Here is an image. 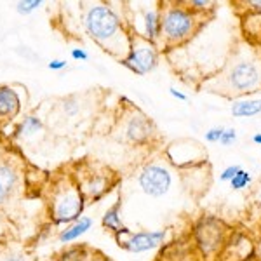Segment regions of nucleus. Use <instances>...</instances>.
I'll list each match as a JSON object with an SVG mask.
<instances>
[{"mask_svg": "<svg viewBox=\"0 0 261 261\" xmlns=\"http://www.w3.org/2000/svg\"><path fill=\"white\" fill-rule=\"evenodd\" d=\"M63 112H65L68 117H75L79 112H81V105H79V101L75 98H68V99H65V103H63Z\"/></svg>", "mask_w": 261, "mask_h": 261, "instance_id": "25", "label": "nucleus"}, {"mask_svg": "<svg viewBox=\"0 0 261 261\" xmlns=\"http://www.w3.org/2000/svg\"><path fill=\"white\" fill-rule=\"evenodd\" d=\"M81 192L86 199L99 200L101 197L110 192V179L105 174H91L89 178L81 185Z\"/></svg>", "mask_w": 261, "mask_h": 261, "instance_id": "11", "label": "nucleus"}, {"mask_svg": "<svg viewBox=\"0 0 261 261\" xmlns=\"http://www.w3.org/2000/svg\"><path fill=\"white\" fill-rule=\"evenodd\" d=\"M254 23V30H247V39L252 45H258L261 50V16H251Z\"/></svg>", "mask_w": 261, "mask_h": 261, "instance_id": "20", "label": "nucleus"}, {"mask_svg": "<svg viewBox=\"0 0 261 261\" xmlns=\"http://www.w3.org/2000/svg\"><path fill=\"white\" fill-rule=\"evenodd\" d=\"M155 134H157L155 124L148 115L141 113L140 110L133 112V115L124 124V138L134 145H145V143L151 141Z\"/></svg>", "mask_w": 261, "mask_h": 261, "instance_id": "10", "label": "nucleus"}, {"mask_svg": "<svg viewBox=\"0 0 261 261\" xmlns=\"http://www.w3.org/2000/svg\"><path fill=\"white\" fill-rule=\"evenodd\" d=\"M86 197L82 195L81 188L68 187L58 193L53 205V218L56 225H71L82 218Z\"/></svg>", "mask_w": 261, "mask_h": 261, "instance_id": "7", "label": "nucleus"}, {"mask_svg": "<svg viewBox=\"0 0 261 261\" xmlns=\"http://www.w3.org/2000/svg\"><path fill=\"white\" fill-rule=\"evenodd\" d=\"M18 183V174L9 164H0V204L11 195Z\"/></svg>", "mask_w": 261, "mask_h": 261, "instance_id": "16", "label": "nucleus"}, {"mask_svg": "<svg viewBox=\"0 0 261 261\" xmlns=\"http://www.w3.org/2000/svg\"><path fill=\"white\" fill-rule=\"evenodd\" d=\"M159 61H161L159 45L143 39L140 35H133L127 56L120 63H122V66H125V68L130 70L133 73L143 77V75H148L157 68Z\"/></svg>", "mask_w": 261, "mask_h": 261, "instance_id": "4", "label": "nucleus"}, {"mask_svg": "<svg viewBox=\"0 0 261 261\" xmlns=\"http://www.w3.org/2000/svg\"><path fill=\"white\" fill-rule=\"evenodd\" d=\"M252 143H254V145H261V133H256V134H252Z\"/></svg>", "mask_w": 261, "mask_h": 261, "instance_id": "32", "label": "nucleus"}, {"mask_svg": "<svg viewBox=\"0 0 261 261\" xmlns=\"http://www.w3.org/2000/svg\"><path fill=\"white\" fill-rule=\"evenodd\" d=\"M40 6H42V0H19V2L16 4V11H18L19 14L27 16L35 9H39Z\"/></svg>", "mask_w": 261, "mask_h": 261, "instance_id": "21", "label": "nucleus"}, {"mask_svg": "<svg viewBox=\"0 0 261 261\" xmlns=\"http://www.w3.org/2000/svg\"><path fill=\"white\" fill-rule=\"evenodd\" d=\"M162 39L159 47L176 49L185 45L200 32L205 16L193 12L185 2H161Z\"/></svg>", "mask_w": 261, "mask_h": 261, "instance_id": "3", "label": "nucleus"}, {"mask_svg": "<svg viewBox=\"0 0 261 261\" xmlns=\"http://www.w3.org/2000/svg\"><path fill=\"white\" fill-rule=\"evenodd\" d=\"M169 94L172 96L174 99H178V101H183V103H187L188 101V96L185 94V92H181V91H178L176 87H169Z\"/></svg>", "mask_w": 261, "mask_h": 261, "instance_id": "30", "label": "nucleus"}, {"mask_svg": "<svg viewBox=\"0 0 261 261\" xmlns=\"http://www.w3.org/2000/svg\"><path fill=\"white\" fill-rule=\"evenodd\" d=\"M84 30L96 44L122 61L130 49V33L120 14L108 4H92L84 14Z\"/></svg>", "mask_w": 261, "mask_h": 261, "instance_id": "2", "label": "nucleus"}, {"mask_svg": "<svg viewBox=\"0 0 261 261\" xmlns=\"http://www.w3.org/2000/svg\"><path fill=\"white\" fill-rule=\"evenodd\" d=\"M91 226H92V220H91V218L89 216H82L81 220L71 223V225L66 226L65 230H61L60 242L70 244V242L77 241V239H81L84 233H87V231L91 230Z\"/></svg>", "mask_w": 261, "mask_h": 261, "instance_id": "15", "label": "nucleus"}, {"mask_svg": "<svg viewBox=\"0 0 261 261\" xmlns=\"http://www.w3.org/2000/svg\"><path fill=\"white\" fill-rule=\"evenodd\" d=\"M256 199H258V202L261 204V181H259L258 188H256Z\"/></svg>", "mask_w": 261, "mask_h": 261, "instance_id": "34", "label": "nucleus"}, {"mask_svg": "<svg viewBox=\"0 0 261 261\" xmlns=\"http://www.w3.org/2000/svg\"><path fill=\"white\" fill-rule=\"evenodd\" d=\"M120 205L122 202L117 200L115 204L112 205V207L107 209V213L103 214V226L107 230H110L115 237H119V235H124V233H129V228L127 226H124V223H122V218H120Z\"/></svg>", "mask_w": 261, "mask_h": 261, "instance_id": "13", "label": "nucleus"}, {"mask_svg": "<svg viewBox=\"0 0 261 261\" xmlns=\"http://www.w3.org/2000/svg\"><path fill=\"white\" fill-rule=\"evenodd\" d=\"M185 4H187L193 12H197V14H200V16H205V18L216 9V2H209V0H190V2H185Z\"/></svg>", "mask_w": 261, "mask_h": 261, "instance_id": "19", "label": "nucleus"}, {"mask_svg": "<svg viewBox=\"0 0 261 261\" xmlns=\"http://www.w3.org/2000/svg\"><path fill=\"white\" fill-rule=\"evenodd\" d=\"M241 169H242V167L239 166V164H231V166L225 167V169L221 171L220 179H221V181H225V183H230V181L233 179V176L237 174V172L241 171Z\"/></svg>", "mask_w": 261, "mask_h": 261, "instance_id": "26", "label": "nucleus"}, {"mask_svg": "<svg viewBox=\"0 0 261 261\" xmlns=\"http://www.w3.org/2000/svg\"><path fill=\"white\" fill-rule=\"evenodd\" d=\"M70 54H71V58H73L75 61H87V60H89V54H87L84 49H71Z\"/></svg>", "mask_w": 261, "mask_h": 261, "instance_id": "28", "label": "nucleus"}, {"mask_svg": "<svg viewBox=\"0 0 261 261\" xmlns=\"http://www.w3.org/2000/svg\"><path fill=\"white\" fill-rule=\"evenodd\" d=\"M119 246L124 251L133 252V254H141V252H148L157 249L162 246L167 239V230H143V231H129V233L119 235L115 237Z\"/></svg>", "mask_w": 261, "mask_h": 261, "instance_id": "8", "label": "nucleus"}, {"mask_svg": "<svg viewBox=\"0 0 261 261\" xmlns=\"http://www.w3.org/2000/svg\"><path fill=\"white\" fill-rule=\"evenodd\" d=\"M39 130H42L40 119L39 117L28 115L18 124V127H16V136H33V134H37Z\"/></svg>", "mask_w": 261, "mask_h": 261, "instance_id": "17", "label": "nucleus"}, {"mask_svg": "<svg viewBox=\"0 0 261 261\" xmlns=\"http://www.w3.org/2000/svg\"><path fill=\"white\" fill-rule=\"evenodd\" d=\"M251 183H252L251 172L242 167V169L233 176V179L230 181V187H231V190H235V192H242V190H246V188H249Z\"/></svg>", "mask_w": 261, "mask_h": 261, "instance_id": "18", "label": "nucleus"}, {"mask_svg": "<svg viewBox=\"0 0 261 261\" xmlns=\"http://www.w3.org/2000/svg\"><path fill=\"white\" fill-rule=\"evenodd\" d=\"M235 141H237V130H235L233 127H226L225 133H223L220 145L221 146H230V145H233Z\"/></svg>", "mask_w": 261, "mask_h": 261, "instance_id": "27", "label": "nucleus"}, {"mask_svg": "<svg viewBox=\"0 0 261 261\" xmlns=\"http://www.w3.org/2000/svg\"><path fill=\"white\" fill-rule=\"evenodd\" d=\"M138 185L145 195L151 197V199H161L171 190L172 172L166 164L150 162L138 174Z\"/></svg>", "mask_w": 261, "mask_h": 261, "instance_id": "5", "label": "nucleus"}, {"mask_svg": "<svg viewBox=\"0 0 261 261\" xmlns=\"http://www.w3.org/2000/svg\"><path fill=\"white\" fill-rule=\"evenodd\" d=\"M204 89L233 101L261 91V50L237 49L220 73L204 82Z\"/></svg>", "mask_w": 261, "mask_h": 261, "instance_id": "1", "label": "nucleus"}, {"mask_svg": "<svg viewBox=\"0 0 261 261\" xmlns=\"http://www.w3.org/2000/svg\"><path fill=\"white\" fill-rule=\"evenodd\" d=\"M225 129L226 127H211V129H207L204 133V140L207 141V143H211V145H214V143H220L221 141V138H223V133H225Z\"/></svg>", "mask_w": 261, "mask_h": 261, "instance_id": "23", "label": "nucleus"}, {"mask_svg": "<svg viewBox=\"0 0 261 261\" xmlns=\"http://www.w3.org/2000/svg\"><path fill=\"white\" fill-rule=\"evenodd\" d=\"M247 261H259V259H256V258H251V259H247Z\"/></svg>", "mask_w": 261, "mask_h": 261, "instance_id": "35", "label": "nucleus"}, {"mask_svg": "<svg viewBox=\"0 0 261 261\" xmlns=\"http://www.w3.org/2000/svg\"><path fill=\"white\" fill-rule=\"evenodd\" d=\"M21 99L18 92L9 86L0 87V117H14L19 112Z\"/></svg>", "mask_w": 261, "mask_h": 261, "instance_id": "14", "label": "nucleus"}, {"mask_svg": "<svg viewBox=\"0 0 261 261\" xmlns=\"http://www.w3.org/2000/svg\"><path fill=\"white\" fill-rule=\"evenodd\" d=\"M235 6H242L247 16H261V0H246V2H235Z\"/></svg>", "mask_w": 261, "mask_h": 261, "instance_id": "22", "label": "nucleus"}, {"mask_svg": "<svg viewBox=\"0 0 261 261\" xmlns=\"http://www.w3.org/2000/svg\"><path fill=\"white\" fill-rule=\"evenodd\" d=\"M259 259H261V258H259Z\"/></svg>", "mask_w": 261, "mask_h": 261, "instance_id": "36", "label": "nucleus"}, {"mask_svg": "<svg viewBox=\"0 0 261 261\" xmlns=\"http://www.w3.org/2000/svg\"><path fill=\"white\" fill-rule=\"evenodd\" d=\"M47 68L49 70H54V71L63 70V68H66V61L65 60H53V61L47 63Z\"/></svg>", "mask_w": 261, "mask_h": 261, "instance_id": "29", "label": "nucleus"}, {"mask_svg": "<svg viewBox=\"0 0 261 261\" xmlns=\"http://www.w3.org/2000/svg\"><path fill=\"white\" fill-rule=\"evenodd\" d=\"M4 261H27V259H24V256L19 254V252H12V254L7 256Z\"/></svg>", "mask_w": 261, "mask_h": 261, "instance_id": "31", "label": "nucleus"}, {"mask_svg": "<svg viewBox=\"0 0 261 261\" xmlns=\"http://www.w3.org/2000/svg\"><path fill=\"white\" fill-rule=\"evenodd\" d=\"M230 113L233 115V119H252V117H258L261 115V99H235L230 107Z\"/></svg>", "mask_w": 261, "mask_h": 261, "instance_id": "12", "label": "nucleus"}, {"mask_svg": "<svg viewBox=\"0 0 261 261\" xmlns=\"http://www.w3.org/2000/svg\"><path fill=\"white\" fill-rule=\"evenodd\" d=\"M84 261H110V259L103 258V256H94V258H86Z\"/></svg>", "mask_w": 261, "mask_h": 261, "instance_id": "33", "label": "nucleus"}, {"mask_svg": "<svg viewBox=\"0 0 261 261\" xmlns=\"http://www.w3.org/2000/svg\"><path fill=\"white\" fill-rule=\"evenodd\" d=\"M140 21V28L133 33V35H140L143 39L153 42V44H161L162 39V9L161 4H153V6H145L140 9L138 14Z\"/></svg>", "mask_w": 261, "mask_h": 261, "instance_id": "9", "label": "nucleus"}, {"mask_svg": "<svg viewBox=\"0 0 261 261\" xmlns=\"http://www.w3.org/2000/svg\"><path fill=\"white\" fill-rule=\"evenodd\" d=\"M82 254V247H70V249H66L65 252L61 254L60 261H84Z\"/></svg>", "mask_w": 261, "mask_h": 261, "instance_id": "24", "label": "nucleus"}, {"mask_svg": "<svg viewBox=\"0 0 261 261\" xmlns=\"http://www.w3.org/2000/svg\"><path fill=\"white\" fill-rule=\"evenodd\" d=\"M226 231L221 221L214 218H204L195 226V242L205 258L220 256L226 244Z\"/></svg>", "mask_w": 261, "mask_h": 261, "instance_id": "6", "label": "nucleus"}]
</instances>
